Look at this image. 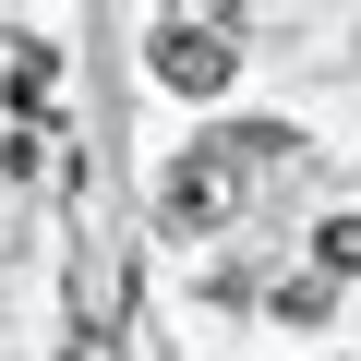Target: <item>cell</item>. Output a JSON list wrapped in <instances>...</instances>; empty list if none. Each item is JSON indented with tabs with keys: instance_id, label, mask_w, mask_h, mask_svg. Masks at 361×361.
<instances>
[{
	"instance_id": "7a4b0ae2",
	"label": "cell",
	"mask_w": 361,
	"mask_h": 361,
	"mask_svg": "<svg viewBox=\"0 0 361 361\" xmlns=\"http://www.w3.org/2000/svg\"><path fill=\"white\" fill-rule=\"evenodd\" d=\"M229 73H241V25H229V13H169V25H157V85L217 97Z\"/></svg>"
},
{
	"instance_id": "6da1fadb",
	"label": "cell",
	"mask_w": 361,
	"mask_h": 361,
	"mask_svg": "<svg viewBox=\"0 0 361 361\" xmlns=\"http://www.w3.org/2000/svg\"><path fill=\"white\" fill-rule=\"evenodd\" d=\"M265 157H289V133H277V121H241V133H205L193 157L169 169V193H157V205H169V229H229Z\"/></svg>"
},
{
	"instance_id": "3957f363",
	"label": "cell",
	"mask_w": 361,
	"mask_h": 361,
	"mask_svg": "<svg viewBox=\"0 0 361 361\" xmlns=\"http://www.w3.org/2000/svg\"><path fill=\"white\" fill-rule=\"evenodd\" d=\"M313 277H325V289L361 277V217H325V229H313Z\"/></svg>"
},
{
	"instance_id": "277c9868",
	"label": "cell",
	"mask_w": 361,
	"mask_h": 361,
	"mask_svg": "<svg viewBox=\"0 0 361 361\" xmlns=\"http://www.w3.org/2000/svg\"><path fill=\"white\" fill-rule=\"evenodd\" d=\"M49 73H61V61H49V49H37V37H25V49H13V97H25V109H37V97H49Z\"/></svg>"
}]
</instances>
